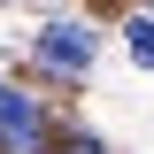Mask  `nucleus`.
<instances>
[{
  "instance_id": "f257e3e1",
  "label": "nucleus",
  "mask_w": 154,
  "mask_h": 154,
  "mask_svg": "<svg viewBox=\"0 0 154 154\" xmlns=\"http://www.w3.org/2000/svg\"><path fill=\"white\" fill-rule=\"evenodd\" d=\"M0 154H46V116L16 85H0Z\"/></svg>"
},
{
  "instance_id": "7ed1b4c3",
  "label": "nucleus",
  "mask_w": 154,
  "mask_h": 154,
  "mask_svg": "<svg viewBox=\"0 0 154 154\" xmlns=\"http://www.w3.org/2000/svg\"><path fill=\"white\" fill-rule=\"evenodd\" d=\"M131 54H139V62L154 69V23H131Z\"/></svg>"
},
{
  "instance_id": "20e7f679",
  "label": "nucleus",
  "mask_w": 154,
  "mask_h": 154,
  "mask_svg": "<svg viewBox=\"0 0 154 154\" xmlns=\"http://www.w3.org/2000/svg\"><path fill=\"white\" fill-rule=\"evenodd\" d=\"M62 154H108V146H100V139H69Z\"/></svg>"
},
{
  "instance_id": "f03ea898",
  "label": "nucleus",
  "mask_w": 154,
  "mask_h": 154,
  "mask_svg": "<svg viewBox=\"0 0 154 154\" xmlns=\"http://www.w3.org/2000/svg\"><path fill=\"white\" fill-rule=\"evenodd\" d=\"M38 62L46 69H93V38L77 31V23H46L38 31Z\"/></svg>"
}]
</instances>
